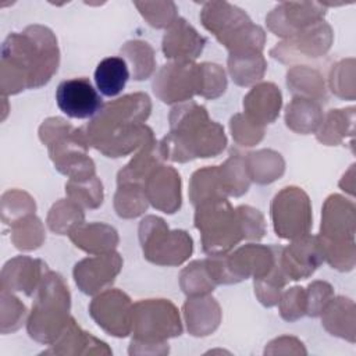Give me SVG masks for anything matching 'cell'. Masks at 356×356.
I'll return each mask as SVG.
<instances>
[{"label":"cell","instance_id":"obj_31","mask_svg":"<svg viewBox=\"0 0 356 356\" xmlns=\"http://www.w3.org/2000/svg\"><path fill=\"white\" fill-rule=\"evenodd\" d=\"M228 72L239 86H253L259 83L267 70V61L261 51H243L228 54Z\"/></svg>","mask_w":356,"mask_h":356},{"label":"cell","instance_id":"obj_48","mask_svg":"<svg viewBox=\"0 0 356 356\" xmlns=\"http://www.w3.org/2000/svg\"><path fill=\"white\" fill-rule=\"evenodd\" d=\"M200 90L199 96L204 99H217L227 89V75L221 65L216 63H200Z\"/></svg>","mask_w":356,"mask_h":356},{"label":"cell","instance_id":"obj_23","mask_svg":"<svg viewBox=\"0 0 356 356\" xmlns=\"http://www.w3.org/2000/svg\"><path fill=\"white\" fill-rule=\"evenodd\" d=\"M184 318L186 330L193 337H207L213 334L222 317L218 302L210 295L189 296L184 306Z\"/></svg>","mask_w":356,"mask_h":356},{"label":"cell","instance_id":"obj_14","mask_svg":"<svg viewBox=\"0 0 356 356\" xmlns=\"http://www.w3.org/2000/svg\"><path fill=\"white\" fill-rule=\"evenodd\" d=\"M324 15L325 7L320 1H282L266 15V24L275 36L288 39L323 21Z\"/></svg>","mask_w":356,"mask_h":356},{"label":"cell","instance_id":"obj_10","mask_svg":"<svg viewBox=\"0 0 356 356\" xmlns=\"http://www.w3.org/2000/svg\"><path fill=\"white\" fill-rule=\"evenodd\" d=\"M270 214L278 238L295 241L310 234L313 225L312 203L309 195L299 186H285L275 193Z\"/></svg>","mask_w":356,"mask_h":356},{"label":"cell","instance_id":"obj_42","mask_svg":"<svg viewBox=\"0 0 356 356\" xmlns=\"http://www.w3.org/2000/svg\"><path fill=\"white\" fill-rule=\"evenodd\" d=\"M0 211L3 222L11 225L14 221L25 216L35 214L36 203L28 192L21 189H8L1 195Z\"/></svg>","mask_w":356,"mask_h":356},{"label":"cell","instance_id":"obj_28","mask_svg":"<svg viewBox=\"0 0 356 356\" xmlns=\"http://www.w3.org/2000/svg\"><path fill=\"white\" fill-rule=\"evenodd\" d=\"M285 125L300 135L316 134L323 122L321 103L313 99L293 96L285 107Z\"/></svg>","mask_w":356,"mask_h":356},{"label":"cell","instance_id":"obj_5","mask_svg":"<svg viewBox=\"0 0 356 356\" xmlns=\"http://www.w3.org/2000/svg\"><path fill=\"white\" fill-rule=\"evenodd\" d=\"M39 139L47 146L54 168L68 179H85L96 175V165L85 129L76 128L61 117H49L39 127Z\"/></svg>","mask_w":356,"mask_h":356},{"label":"cell","instance_id":"obj_15","mask_svg":"<svg viewBox=\"0 0 356 356\" xmlns=\"http://www.w3.org/2000/svg\"><path fill=\"white\" fill-rule=\"evenodd\" d=\"M122 264V257L115 250L103 254H92L74 266V281L81 292L95 296L111 288L117 275L121 273Z\"/></svg>","mask_w":356,"mask_h":356},{"label":"cell","instance_id":"obj_11","mask_svg":"<svg viewBox=\"0 0 356 356\" xmlns=\"http://www.w3.org/2000/svg\"><path fill=\"white\" fill-rule=\"evenodd\" d=\"M152 89L165 104H179L199 96L200 68L195 61H170L156 72Z\"/></svg>","mask_w":356,"mask_h":356},{"label":"cell","instance_id":"obj_46","mask_svg":"<svg viewBox=\"0 0 356 356\" xmlns=\"http://www.w3.org/2000/svg\"><path fill=\"white\" fill-rule=\"evenodd\" d=\"M318 239L323 246L324 261H327L332 268H335L338 271L353 270L355 263H356L355 241L334 242V241H324L320 236H318Z\"/></svg>","mask_w":356,"mask_h":356},{"label":"cell","instance_id":"obj_6","mask_svg":"<svg viewBox=\"0 0 356 356\" xmlns=\"http://www.w3.org/2000/svg\"><path fill=\"white\" fill-rule=\"evenodd\" d=\"M71 293L64 278L47 270L38 286L26 320L28 335L39 343L51 345L68 324Z\"/></svg>","mask_w":356,"mask_h":356},{"label":"cell","instance_id":"obj_13","mask_svg":"<svg viewBox=\"0 0 356 356\" xmlns=\"http://www.w3.org/2000/svg\"><path fill=\"white\" fill-rule=\"evenodd\" d=\"M132 300L121 289L107 288L89 303L93 321L108 335L125 338L132 331Z\"/></svg>","mask_w":356,"mask_h":356},{"label":"cell","instance_id":"obj_44","mask_svg":"<svg viewBox=\"0 0 356 356\" xmlns=\"http://www.w3.org/2000/svg\"><path fill=\"white\" fill-rule=\"evenodd\" d=\"M328 86L335 96L355 100V58H343L331 67Z\"/></svg>","mask_w":356,"mask_h":356},{"label":"cell","instance_id":"obj_19","mask_svg":"<svg viewBox=\"0 0 356 356\" xmlns=\"http://www.w3.org/2000/svg\"><path fill=\"white\" fill-rule=\"evenodd\" d=\"M181 186L179 172L164 163L159 165L143 184L149 204L165 214H174L181 209Z\"/></svg>","mask_w":356,"mask_h":356},{"label":"cell","instance_id":"obj_33","mask_svg":"<svg viewBox=\"0 0 356 356\" xmlns=\"http://www.w3.org/2000/svg\"><path fill=\"white\" fill-rule=\"evenodd\" d=\"M129 75L131 72L128 64L122 57H106L95 70L96 89L107 97H114L122 92Z\"/></svg>","mask_w":356,"mask_h":356},{"label":"cell","instance_id":"obj_26","mask_svg":"<svg viewBox=\"0 0 356 356\" xmlns=\"http://www.w3.org/2000/svg\"><path fill=\"white\" fill-rule=\"evenodd\" d=\"M355 303L345 296H337L330 300L321 313L323 327L335 337L349 342L356 341V317Z\"/></svg>","mask_w":356,"mask_h":356},{"label":"cell","instance_id":"obj_41","mask_svg":"<svg viewBox=\"0 0 356 356\" xmlns=\"http://www.w3.org/2000/svg\"><path fill=\"white\" fill-rule=\"evenodd\" d=\"M65 193L67 197L83 209H97L104 199L103 184L96 175L85 179H68L65 182Z\"/></svg>","mask_w":356,"mask_h":356},{"label":"cell","instance_id":"obj_39","mask_svg":"<svg viewBox=\"0 0 356 356\" xmlns=\"http://www.w3.org/2000/svg\"><path fill=\"white\" fill-rule=\"evenodd\" d=\"M179 286L182 292L189 296L209 295L217 286L211 278L204 260H193L185 266L179 273Z\"/></svg>","mask_w":356,"mask_h":356},{"label":"cell","instance_id":"obj_21","mask_svg":"<svg viewBox=\"0 0 356 356\" xmlns=\"http://www.w3.org/2000/svg\"><path fill=\"white\" fill-rule=\"evenodd\" d=\"M46 263L29 256H15L6 261L0 273V289L24 292L26 296L36 293L38 286L47 271Z\"/></svg>","mask_w":356,"mask_h":356},{"label":"cell","instance_id":"obj_49","mask_svg":"<svg viewBox=\"0 0 356 356\" xmlns=\"http://www.w3.org/2000/svg\"><path fill=\"white\" fill-rule=\"evenodd\" d=\"M280 316L289 323H293L306 316V291L302 286H292L282 291L278 299Z\"/></svg>","mask_w":356,"mask_h":356},{"label":"cell","instance_id":"obj_29","mask_svg":"<svg viewBox=\"0 0 356 356\" xmlns=\"http://www.w3.org/2000/svg\"><path fill=\"white\" fill-rule=\"evenodd\" d=\"M286 86L293 96L307 97L317 102L327 100V88L323 74L309 65H292L286 71Z\"/></svg>","mask_w":356,"mask_h":356},{"label":"cell","instance_id":"obj_20","mask_svg":"<svg viewBox=\"0 0 356 356\" xmlns=\"http://www.w3.org/2000/svg\"><path fill=\"white\" fill-rule=\"evenodd\" d=\"M206 38L185 18L178 17L167 29L161 40V50L171 61H195L203 51Z\"/></svg>","mask_w":356,"mask_h":356},{"label":"cell","instance_id":"obj_38","mask_svg":"<svg viewBox=\"0 0 356 356\" xmlns=\"http://www.w3.org/2000/svg\"><path fill=\"white\" fill-rule=\"evenodd\" d=\"M10 228V239L13 245L22 252L36 250L46 239L44 225L42 220L35 214H29L14 221Z\"/></svg>","mask_w":356,"mask_h":356},{"label":"cell","instance_id":"obj_9","mask_svg":"<svg viewBox=\"0 0 356 356\" xmlns=\"http://www.w3.org/2000/svg\"><path fill=\"white\" fill-rule=\"evenodd\" d=\"M143 257L157 266L174 267L185 263L193 252V239L184 229H170L159 216H146L138 227Z\"/></svg>","mask_w":356,"mask_h":356},{"label":"cell","instance_id":"obj_32","mask_svg":"<svg viewBox=\"0 0 356 356\" xmlns=\"http://www.w3.org/2000/svg\"><path fill=\"white\" fill-rule=\"evenodd\" d=\"M355 107L332 108L324 118L316 132V138L325 146H337L353 136Z\"/></svg>","mask_w":356,"mask_h":356},{"label":"cell","instance_id":"obj_35","mask_svg":"<svg viewBox=\"0 0 356 356\" xmlns=\"http://www.w3.org/2000/svg\"><path fill=\"white\" fill-rule=\"evenodd\" d=\"M120 53L129 63L132 79L145 81L156 71L154 50L147 42L140 39L128 40L121 46Z\"/></svg>","mask_w":356,"mask_h":356},{"label":"cell","instance_id":"obj_12","mask_svg":"<svg viewBox=\"0 0 356 356\" xmlns=\"http://www.w3.org/2000/svg\"><path fill=\"white\" fill-rule=\"evenodd\" d=\"M334 42V32L324 19L307 26L293 36L277 43L270 54L282 64H292L302 60H313L324 56Z\"/></svg>","mask_w":356,"mask_h":356},{"label":"cell","instance_id":"obj_1","mask_svg":"<svg viewBox=\"0 0 356 356\" xmlns=\"http://www.w3.org/2000/svg\"><path fill=\"white\" fill-rule=\"evenodd\" d=\"M60 65V49L54 32L39 24L22 32H11L1 44V96L44 86Z\"/></svg>","mask_w":356,"mask_h":356},{"label":"cell","instance_id":"obj_22","mask_svg":"<svg viewBox=\"0 0 356 356\" xmlns=\"http://www.w3.org/2000/svg\"><path fill=\"white\" fill-rule=\"evenodd\" d=\"M282 106V93L274 82H259L243 97V114L266 127L277 120Z\"/></svg>","mask_w":356,"mask_h":356},{"label":"cell","instance_id":"obj_17","mask_svg":"<svg viewBox=\"0 0 356 356\" xmlns=\"http://www.w3.org/2000/svg\"><path fill=\"white\" fill-rule=\"evenodd\" d=\"M280 261L289 281L306 280L323 264L324 252L317 235L307 234L282 246Z\"/></svg>","mask_w":356,"mask_h":356},{"label":"cell","instance_id":"obj_43","mask_svg":"<svg viewBox=\"0 0 356 356\" xmlns=\"http://www.w3.org/2000/svg\"><path fill=\"white\" fill-rule=\"evenodd\" d=\"M25 305L13 292L0 289V332L10 334L22 327L28 320Z\"/></svg>","mask_w":356,"mask_h":356},{"label":"cell","instance_id":"obj_47","mask_svg":"<svg viewBox=\"0 0 356 356\" xmlns=\"http://www.w3.org/2000/svg\"><path fill=\"white\" fill-rule=\"evenodd\" d=\"M229 131L236 145L250 147L261 142L266 134V127L252 121L243 113H236L229 120Z\"/></svg>","mask_w":356,"mask_h":356},{"label":"cell","instance_id":"obj_51","mask_svg":"<svg viewBox=\"0 0 356 356\" xmlns=\"http://www.w3.org/2000/svg\"><path fill=\"white\" fill-rule=\"evenodd\" d=\"M306 291V316H321L325 306L334 298V288L327 281H313L307 285Z\"/></svg>","mask_w":356,"mask_h":356},{"label":"cell","instance_id":"obj_7","mask_svg":"<svg viewBox=\"0 0 356 356\" xmlns=\"http://www.w3.org/2000/svg\"><path fill=\"white\" fill-rule=\"evenodd\" d=\"M202 25L228 50V54L243 51H261L266 32L253 24L250 17L228 1H206L200 11Z\"/></svg>","mask_w":356,"mask_h":356},{"label":"cell","instance_id":"obj_24","mask_svg":"<svg viewBox=\"0 0 356 356\" xmlns=\"http://www.w3.org/2000/svg\"><path fill=\"white\" fill-rule=\"evenodd\" d=\"M43 353L53 355H111V349L106 342L83 331L75 321L70 318L68 324L57 339L50 345V349Z\"/></svg>","mask_w":356,"mask_h":356},{"label":"cell","instance_id":"obj_50","mask_svg":"<svg viewBox=\"0 0 356 356\" xmlns=\"http://www.w3.org/2000/svg\"><path fill=\"white\" fill-rule=\"evenodd\" d=\"M242 238L246 241H260L266 234V220L260 210L241 204L235 207Z\"/></svg>","mask_w":356,"mask_h":356},{"label":"cell","instance_id":"obj_40","mask_svg":"<svg viewBox=\"0 0 356 356\" xmlns=\"http://www.w3.org/2000/svg\"><path fill=\"white\" fill-rule=\"evenodd\" d=\"M147 207L149 200L142 185H117V191L114 193V210L118 217L136 218L142 216Z\"/></svg>","mask_w":356,"mask_h":356},{"label":"cell","instance_id":"obj_30","mask_svg":"<svg viewBox=\"0 0 356 356\" xmlns=\"http://www.w3.org/2000/svg\"><path fill=\"white\" fill-rule=\"evenodd\" d=\"M246 168L250 181L259 185H268L280 179L285 172L284 157L273 149H260L245 154Z\"/></svg>","mask_w":356,"mask_h":356},{"label":"cell","instance_id":"obj_3","mask_svg":"<svg viewBox=\"0 0 356 356\" xmlns=\"http://www.w3.org/2000/svg\"><path fill=\"white\" fill-rule=\"evenodd\" d=\"M170 132L159 142L164 160L188 163L216 157L227 147L221 124L211 121L206 107L193 100L175 104L170 114Z\"/></svg>","mask_w":356,"mask_h":356},{"label":"cell","instance_id":"obj_18","mask_svg":"<svg viewBox=\"0 0 356 356\" xmlns=\"http://www.w3.org/2000/svg\"><path fill=\"white\" fill-rule=\"evenodd\" d=\"M356 209L353 202L342 195H330L321 210V225L318 236L324 241L345 242L355 241Z\"/></svg>","mask_w":356,"mask_h":356},{"label":"cell","instance_id":"obj_8","mask_svg":"<svg viewBox=\"0 0 356 356\" xmlns=\"http://www.w3.org/2000/svg\"><path fill=\"white\" fill-rule=\"evenodd\" d=\"M193 224L200 232L202 249L209 256L228 253L243 241L236 211L225 197L209 199L195 206Z\"/></svg>","mask_w":356,"mask_h":356},{"label":"cell","instance_id":"obj_16","mask_svg":"<svg viewBox=\"0 0 356 356\" xmlns=\"http://www.w3.org/2000/svg\"><path fill=\"white\" fill-rule=\"evenodd\" d=\"M58 108L71 118H93L103 107V99L89 78L64 79L56 89Z\"/></svg>","mask_w":356,"mask_h":356},{"label":"cell","instance_id":"obj_27","mask_svg":"<svg viewBox=\"0 0 356 356\" xmlns=\"http://www.w3.org/2000/svg\"><path fill=\"white\" fill-rule=\"evenodd\" d=\"M164 161L165 160L161 156L160 145L154 139L142 146L139 152L129 160V163L118 171L117 185L135 184L143 186L147 177Z\"/></svg>","mask_w":356,"mask_h":356},{"label":"cell","instance_id":"obj_34","mask_svg":"<svg viewBox=\"0 0 356 356\" xmlns=\"http://www.w3.org/2000/svg\"><path fill=\"white\" fill-rule=\"evenodd\" d=\"M218 174L227 197H239L249 191L252 181L248 174L245 154L241 152L232 150L227 160L218 165Z\"/></svg>","mask_w":356,"mask_h":356},{"label":"cell","instance_id":"obj_25","mask_svg":"<svg viewBox=\"0 0 356 356\" xmlns=\"http://www.w3.org/2000/svg\"><path fill=\"white\" fill-rule=\"evenodd\" d=\"M70 241L88 254H103L115 250L120 236L114 227L106 222H82L70 234Z\"/></svg>","mask_w":356,"mask_h":356},{"label":"cell","instance_id":"obj_36","mask_svg":"<svg viewBox=\"0 0 356 356\" xmlns=\"http://www.w3.org/2000/svg\"><path fill=\"white\" fill-rule=\"evenodd\" d=\"M188 195L193 206H197L199 203L214 197L227 199L220 181L218 165H206L196 170L191 177Z\"/></svg>","mask_w":356,"mask_h":356},{"label":"cell","instance_id":"obj_4","mask_svg":"<svg viewBox=\"0 0 356 356\" xmlns=\"http://www.w3.org/2000/svg\"><path fill=\"white\" fill-rule=\"evenodd\" d=\"M182 321L170 299H140L132 306L129 355H165L167 341L182 334Z\"/></svg>","mask_w":356,"mask_h":356},{"label":"cell","instance_id":"obj_45","mask_svg":"<svg viewBox=\"0 0 356 356\" xmlns=\"http://www.w3.org/2000/svg\"><path fill=\"white\" fill-rule=\"evenodd\" d=\"M140 15L156 29L168 28L178 18V8L174 1H135Z\"/></svg>","mask_w":356,"mask_h":356},{"label":"cell","instance_id":"obj_2","mask_svg":"<svg viewBox=\"0 0 356 356\" xmlns=\"http://www.w3.org/2000/svg\"><path fill=\"white\" fill-rule=\"evenodd\" d=\"M152 111V100L143 92L124 95L103 104L102 110L83 127L90 147L106 157H124L154 140L145 124Z\"/></svg>","mask_w":356,"mask_h":356},{"label":"cell","instance_id":"obj_37","mask_svg":"<svg viewBox=\"0 0 356 356\" xmlns=\"http://www.w3.org/2000/svg\"><path fill=\"white\" fill-rule=\"evenodd\" d=\"M85 221L83 207L76 202L67 199L57 200L49 210L46 224L57 235H68L76 225Z\"/></svg>","mask_w":356,"mask_h":356}]
</instances>
